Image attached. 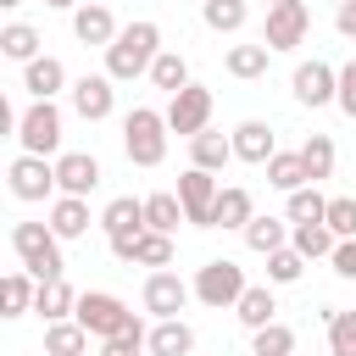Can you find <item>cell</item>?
I'll list each match as a JSON object with an SVG mask.
<instances>
[{"label": "cell", "instance_id": "6da1fadb", "mask_svg": "<svg viewBox=\"0 0 356 356\" xmlns=\"http://www.w3.org/2000/svg\"><path fill=\"white\" fill-rule=\"evenodd\" d=\"M161 50H167V44H161V22H150V17H134V22H122V33L106 44V72H111L117 83L150 78V61H156Z\"/></svg>", "mask_w": 356, "mask_h": 356}, {"label": "cell", "instance_id": "7a4b0ae2", "mask_svg": "<svg viewBox=\"0 0 356 356\" xmlns=\"http://www.w3.org/2000/svg\"><path fill=\"white\" fill-rule=\"evenodd\" d=\"M61 234L50 228V222H11V250H17V261L44 284V278H61L67 273V261H61Z\"/></svg>", "mask_w": 356, "mask_h": 356}, {"label": "cell", "instance_id": "3957f363", "mask_svg": "<svg viewBox=\"0 0 356 356\" xmlns=\"http://www.w3.org/2000/svg\"><path fill=\"white\" fill-rule=\"evenodd\" d=\"M167 111H150V106H134L122 117V150L134 167H161L167 161Z\"/></svg>", "mask_w": 356, "mask_h": 356}, {"label": "cell", "instance_id": "277c9868", "mask_svg": "<svg viewBox=\"0 0 356 356\" xmlns=\"http://www.w3.org/2000/svg\"><path fill=\"white\" fill-rule=\"evenodd\" d=\"M95 339H117V334H134V328H145L134 312H128V300H117L111 289H83L78 295V312H72Z\"/></svg>", "mask_w": 356, "mask_h": 356}, {"label": "cell", "instance_id": "5b68a950", "mask_svg": "<svg viewBox=\"0 0 356 356\" xmlns=\"http://www.w3.org/2000/svg\"><path fill=\"white\" fill-rule=\"evenodd\" d=\"M189 284H195V300H200V306H211V312L239 306V295L250 289V284H245V267H239V261H228V256H211Z\"/></svg>", "mask_w": 356, "mask_h": 356}, {"label": "cell", "instance_id": "8992f818", "mask_svg": "<svg viewBox=\"0 0 356 356\" xmlns=\"http://www.w3.org/2000/svg\"><path fill=\"white\" fill-rule=\"evenodd\" d=\"M17 145L28 156H61V106L56 100H28L17 122Z\"/></svg>", "mask_w": 356, "mask_h": 356}, {"label": "cell", "instance_id": "52a82bcc", "mask_svg": "<svg viewBox=\"0 0 356 356\" xmlns=\"http://www.w3.org/2000/svg\"><path fill=\"white\" fill-rule=\"evenodd\" d=\"M6 178H11V195L17 200H50V195H61V184H56V156H17L11 167H6Z\"/></svg>", "mask_w": 356, "mask_h": 356}, {"label": "cell", "instance_id": "ba28073f", "mask_svg": "<svg viewBox=\"0 0 356 356\" xmlns=\"http://www.w3.org/2000/svg\"><path fill=\"white\" fill-rule=\"evenodd\" d=\"M306 28H312V6L306 0H278V6H267L261 44L267 50H295V44H306Z\"/></svg>", "mask_w": 356, "mask_h": 356}, {"label": "cell", "instance_id": "9c48e42d", "mask_svg": "<svg viewBox=\"0 0 356 356\" xmlns=\"http://www.w3.org/2000/svg\"><path fill=\"white\" fill-rule=\"evenodd\" d=\"M167 128L195 139L200 128H211V89L206 83H184L178 95H167Z\"/></svg>", "mask_w": 356, "mask_h": 356}, {"label": "cell", "instance_id": "30bf717a", "mask_svg": "<svg viewBox=\"0 0 356 356\" xmlns=\"http://www.w3.org/2000/svg\"><path fill=\"white\" fill-rule=\"evenodd\" d=\"M67 95H72V111L83 122H106L117 111V78L111 72H83V78H72Z\"/></svg>", "mask_w": 356, "mask_h": 356}, {"label": "cell", "instance_id": "8fae6325", "mask_svg": "<svg viewBox=\"0 0 356 356\" xmlns=\"http://www.w3.org/2000/svg\"><path fill=\"white\" fill-rule=\"evenodd\" d=\"M139 300H145V312H150V317H178V312L195 300V284H184V278H178V273H167V267H150V278H145Z\"/></svg>", "mask_w": 356, "mask_h": 356}, {"label": "cell", "instance_id": "7c38bea8", "mask_svg": "<svg viewBox=\"0 0 356 356\" xmlns=\"http://www.w3.org/2000/svg\"><path fill=\"white\" fill-rule=\"evenodd\" d=\"M289 89H295V100L300 106H334V95H339V67H328V61H300L295 67V78H289Z\"/></svg>", "mask_w": 356, "mask_h": 356}, {"label": "cell", "instance_id": "4fadbf2b", "mask_svg": "<svg viewBox=\"0 0 356 356\" xmlns=\"http://www.w3.org/2000/svg\"><path fill=\"white\" fill-rule=\"evenodd\" d=\"M217 172H206V167H189L184 178H178V200H184V211H189V222L195 228H211V211H217Z\"/></svg>", "mask_w": 356, "mask_h": 356}, {"label": "cell", "instance_id": "5bb4252c", "mask_svg": "<svg viewBox=\"0 0 356 356\" xmlns=\"http://www.w3.org/2000/svg\"><path fill=\"white\" fill-rule=\"evenodd\" d=\"M56 184H61V195H95L100 189V161L89 156V150H61L56 156Z\"/></svg>", "mask_w": 356, "mask_h": 356}, {"label": "cell", "instance_id": "9a60e30c", "mask_svg": "<svg viewBox=\"0 0 356 356\" xmlns=\"http://www.w3.org/2000/svg\"><path fill=\"white\" fill-rule=\"evenodd\" d=\"M278 156V139H273V122L261 117H245L234 128V161H250V167H267Z\"/></svg>", "mask_w": 356, "mask_h": 356}, {"label": "cell", "instance_id": "2e32d148", "mask_svg": "<svg viewBox=\"0 0 356 356\" xmlns=\"http://www.w3.org/2000/svg\"><path fill=\"white\" fill-rule=\"evenodd\" d=\"M72 33H78V44H111L122 28H117V17H111V6L106 0H83L78 11H72Z\"/></svg>", "mask_w": 356, "mask_h": 356}, {"label": "cell", "instance_id": "e0dca14e", "mask_svg": "<svg viewBox=\"0 0 356 356\" xmlns=\"http://www.w3.org/2000/svg\"><path fill=\"white\" fill-rule=\"evenodd\" d=\"M22 89H28V100H56V95L72 89V83H67V67H61L56 56H33V61L22 67Z\"/></svg>", "mask_w": 356, "mask_h": 356}, {"label": "cell", "instance_id": "ac0fdd59", "mask_svg": "<svg viewBox=\"0 0 356 356\" xmlns=\"http://www.w3.org/2000/svg\"><path fill=\"white\" fill-rule=\"evenodd\" d=\"M234 161V134H217V128H200L189 139V167H206V172H222Z\"/></svg>", "mask_w": 356, "mask_h": 356}, {"label": "cell", "instance_id": "d6986e66", "mask_svg": "<svg viewBox=\"0 0 356 356\" xmlns=\"http://www.w3.org/2000/svg\"><path fill=\"white\" fill-rule=\"evenodd\" d=\"M256 217V200H250V189L245 184H222L217 189V211H211V228H239L245 234V222Z\"/></svg>", "mask_w": 356, "mask_h": 356}, {"label": "cell", "instance_id": "ffe728a7", "mask_svg": "<svg viewBox=\"0 0 356 356\" xmlns=\"http://www.w3.org/2000/svg\"><path fill=\"white\" fill-rule=\"evenodd\" d=\"M44 222H50V228L72 245V239H83V234H89V200H83V195H56Z\"/></svg>", "mask_w": 356, "mask_h": 356}, {"label": "cell", "instance_id": "44dd1931", "mask_svg": "<svg viewBox=\"0 0 356 356\" xmlns=\"http://www.w3.org/2000/svg\"><path fill=\"white\" fill-rule=\"evenodd\" d=\"M33 300H39V278L28 273V267H17V273H6L0 278V317H28L33 312Z\"/></svg>", "mask_w": 356, "mask_h": 356}, {"label": "cell", "instance_id": "7402d4cb", "mask_svg": "<svg viewBox=\"0 0 356 356\" xmlns=\"http://www.w3.org/2000/svg\"><path fill=\"white\" fill-rule=\"evenodd\" d=\"M89 328L78 317H61V323H44V356H89Z\"/></svg>", "mask_w": 356, "mask_h": 356}, {"label": "cell", "instance_id": "603a6c76", "mask_svg": "<svg viewBox=\"0 0 356 356\" xmlns=\"http://www.w3.org/2000/svg\"><path fill=\"white\" fill-rule=\"evenodd\" d=\"M289 228H295L289 217H261V211H256V217L245 222V245H250L256 256H273V250L289 245Z\"/></svg>", "mask_w": 356, "mask_h": 356}, {"label": "cell", "instance_id": "cb8c5ba5", "mask_svg": "<svg viewBox=\"0 0 356 356\" xmlns=\"http://www.w3.org/2000/svg\"><path fill=\"white\" fill-rule=\"evenodd\" d=\"M33 312H39L44 323H61V317H72V312H78V289L67 284V273L39 284V300H33Z\"/></svg>", "mask_w": 356, "mask_h": 356}, {"label": "cell", "instance_id": "d4e9b609", "mask_svg": "<svg viewBox=\"0 0 356 356\" xmlns=\"http://www.w3.org/2000/svg\"><path fill=\"white\" fill-rule=\"evenodd\" d=\"M234 317H239L250 334H256V328H267V323H278V300H273V284H250V289L239 295Z\"/></svg>", "mask_w": 356, "mask_h": 356}, {"label": "cell", "instance_id": "484cf974", "mask_svg": "<svg viewBox=\"0 0 356 356\" xmlns=\"http://www.w3.org/2000/svg\"><path fill=\"white\" fill-rule=\"evenodd\" d=\"M195 350V328L184 317H156L150 328V356H189Z\"/></svg>", "mask_w": 356, "mask_h": 356}, {"label": "cell", "instance_id": "4316f807", "mask_svg": "<svg viewBox=\"0 0 356 356\" xmlns=\"http://www.w3.org/2000/svg\"><path fill=\"white\" fill-rule=\"evenodd\" d=\"M145 222H150L156 234H178V222H189L178 189H156V195H145Z\"/></svg>", "mask_w": 356, "mask_h": 356}, {"label": "cell", "instance_id": "83f0119b", "mask_svg": "<svg viewBox=\"0 0 356 356\" xmlns=\"http://www.w3.org/2000/svg\"><path fill=\"white\" fill-rule=\"evenodd\" d=\"M100 228H106V239H111V234H145V228H150V222H145V200L117 195V200L100 211Z\"/></svg>", "mask_w": 356, "mask_h": 356}, {"label": "cell", "instance_id": "f1b7e54d", "mask_svg": "<svg viewBox=\"0 0 356 356\" xmlns=\"http://www.w3.org/2000/svg\"><path fill=\"white\" fill-rule=\"evenodd\" d=\"M0 56H6V61H22V67H28L33 56H44V50H39V28H33V22H6V28H0Z\"/></svg>", "mask_w": 356, "mask_h": 356}, {"label": "cell", "instance_id": "f546056e", "mask_svg": "<svg viewBox=\"0 0 356 356\" xmlns=\"http://www.w3.org/2000/svg\"><path fill=\"white\" fill-rule=\"evenodd\" d=\"M289 245H295L306 261H317V256H334L339 234H334L328 222H295V228H289Z\"/></svg>", "mask_w": 356, "mask_h": 356}, {"label": "cell", "instance_id": "4dcf8cb0", "mask_svg": "<svg viewBox=\"0 0 356 356\" xmlns=\"http://www.w3.org/2000/svg\"><path fill=\"white\" fill-rule=\"evenodd\" d=\"M250 17V0H200V22L211 33H239Z\"/></svg>", "mask_w": 356, "mask_h": 356}, {"label": "cell", "instance_id": "1f68e13d", "mask_svg": "<svg viewBox=\"0 0 356 356\" xmlns=\"http://www.w3.org/2000/svg\"><path fill=\"white\" fill-rule=\"evenodd\" d=\"M267 61H273V50L267 44H228V56H222V67H228V78H261L267 72Z\"/></svg>", "mask_w": 356, "mask_h": 356}, {"label": "cell", "instance_id": "d6a6232c", "mask_svg": "<svg viewBox=\"0 0 356 356\" xmlns=\"http://www.w3.org/2000/svg\"><path fill=\"white\" fill-rule=\"evenodd\" d=\"M300 161H306L312 184H323V178H334L339 150H334V139H328V134H306V139H300Z\"/></svg>", "mask_w": 356, "mask_h": 356}, {"label": "cell", "instance_id": "836d02e7", "mask_svg": "<svg viewBox=\"0 0 356 356\" xmlns=\"http://www.w3.org/2000/svg\"><path fill=\"white\" fill-rule=\"evenodd\" d=\"M267 184H273V189H284V195H295L300 184H312V172H306L300 150H278V156L267 161Z\"/></svg>", "mask_w": 356, "mask_h": 356}, {"label": "cell", "instance_id": "e575fe53", "mask_svg": "<svg viewBox=\"0 0 356 356\" xmlns=\"http://www.w3.org/2000/svg\"><path fill=\"white\" fill-rule=\"evenodd\" d=\"M150 83H156V89H167V95H178L184 83H195V78H189V61H184V50H161V56L150 61Z\"/></svg>", "mask_w": 356, "mask_h": 356}, {"label": "cell", "instance_id": "d590c367", "mask_svg": "<svg viewBox=\"0 0 356 356\" xmlns=\"http://www.w3.org/2000/svg\"><path fill=\"white\" fill-rule=\"evenodd\" d=\"M323 323H328V356H356V312L323 306Z\"/></svg>", "mask_w": 356, "mask_h": 356}, {"label": "cell", "instance_id": "8d00e7d4", "mask_svg": "<svg viewBox=\"0 0 356 356\" xmlns=\"http://www.w3.org/2000/svg\"><path fill=\"white\" fill-rule=\"evenodd\" d=\"M284 217H289V222H323V217H328V195H317V184H300V189L289 195Z\"/></svg>", "mask_w": 356, "mask_h": 356}, {"label": "cell", "instance_id": "74e56055", "mask_svg": "<svg viewBox=\"0 0 356 356\" xmlns=\"http://www.w3.org/2000/svg\"><path fill=\"white\" fill-rule=\"evenodd\" d=\"M134 267H172V234L145 228L139 245H134Z\"/></svg>", "mask_w": 356, "mask_h": 356}, {"label": "cell", "instance_id": "f35d334b", "mask_svg": "<svg viewBox=\"0 0 356 356\" xmlns=\"http://www.w3.org/2000/svg\"><path fill=\"white\" fill-rule=\"evenodd\" d=\"M295 350V328L289 323H267L250 334V356H289Z\"/></svg>", "mask_w": 356, "mask_h": 356}, {"label": "cell", "instance_id": "ab89813d", "mask_svg": "<svg viewBox=\"0 0 356 356\" xmlns=\"http://www.w3.org/2000/svg\"><path fill=\"white\" fill-rule=\"evenodd\" d=\"M300 273H306V256L295 245H284V250L267 256V284H300Z\"/></svg>", "mask_w": 356, "mask_h": 356}, {"label": "cell", "instance_id": "60d3db41", "mask_svg": "<svg viewBox=\"0 0 356 356\" xmlns=\"http://www.w3.org/2000/svg\"><path fill=\"white\" fill-rule=\"evenodd\" d=\"M339 239H356V195H334L328 200V217H323Z\"/></svg>", "mask_w": 356, "mask_h": 356}, {"label": "cell", "instance_id": "b9f144b4", "mask_svg": "<svg viewBox=\"0 0 356 356\" xmlns=\"http://www.w3.org/2000/svg\"><path fill=\"white\" fill-rule=\"evenodd\" d=\"M100 356H150V328H134V334L100 339Z\"/></svg>", "mask_w": 356, "mask_h": 356}, {"label": "cell", "instance_id": "7bdbcfd3", "mask_svg": "<svg viewBox=\"0 0 356 356\" xmlns=\"http://www.w3.org/2000/svg\"><path fill=\"white\" fill-rule=\"evenodd\" d=\"M334 106H339V111L356 122V56L339 67V95H334Z\"/></svg>", "mask_w": 356, "mask_h": 356}, {"label": "cell", "instance_id": "ee69618b", "mask_svg": "<svg viewBox=\"0 0 356 356\" xmlns=\"http://www.w3.org/2000/svg\"><path fill=\"white\" fill-rule=\"evenodd\" d=\"M328 261H334V273H339V278H350V284H356V239H339Z\"/></svg>", "mask_w": 356, "mask_h": 356}, {"label": "cell", "instance_id": "f6af8a7d", "mask_svg": "<svg viewBox=\"0 0 356 356\" xmlns=\"http://www.w3.org/2000/svg\"><path fill=\"white\" fill-rule=\"evenodd\" d=\"M334 28H339L345 39H356V0H339V11H334Z\"/></svg>", "mask_w": 356, "mask_h": 356}, {"label": "cell", "instance_id": "bcb514c9", "mask_svg": "<svg viewBox=\"0 0 356 356\" xmlns=\"http://www.w3.org/2000/svg\"><path fill=\"white\" fill-rule=\"evenodd\" d=\"M44 6H50V11H78L83 0H44Z\"/></svg>", "mask_w": 356, "mask_h": 356}, {"label": "cell", "instance_id": "7dc6e473", "mask_svg": "<svg viewBox=\"0 0 356 356\" xmlns=\"http://www.w3.org/2000/svg\"><path fill=\"white\" fill-rule=\"evenodd\" d=\"M0 6H6V11H17V6H22V0H0Z\"/></svg>", "mask_w": 356, "mask_h": 356}, {"label": "cell", "instance_id": "c3c4849f", "mask_svg": "<svg viewBox=\"0 0 356 356\" xmlns=\"http://www.w3.org/2000/svg\"><path fill=\"white\" fill-rule=\"evenodd\" d=\"M261 6H278V0H261Z\"/></svg>", "mask_w": 356, "mask_h": 356}, {"label": "cell", "instance_id": "681fc988", "mask_svg": "<svg viewBox=\"0 0 356 356\" xmlns=\"http://www.w3.org/2000/svg\"><path fill=\"white\" fill-rule=\"evenodd\" d=\"M289 356H295V350H289Z\"/></svg>", "mask_w": 356, "mask_h": 356}]
</instances>
